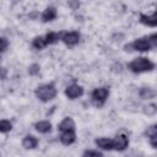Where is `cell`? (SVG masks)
Wrapping results in <instances>:
<instances>
[{
	"instance_id": "5",
	"label": "cell",
	"mask_w": 157,
	"mask_h": 157,
	"mask_svg": "<svg viewBox=\"0 0 157 157\" xmlns=\"http://www.w3.org/2000/svg\"><path fill=\"white\" fill-rule=\"evenodd\" d=\"M65 94L70 99H76V98L81 97L83 94V88H82V86H80L77 83H72V85H70V86L66 87Z\"/></svg>"
},
{
	"instance_id": "16",
	"label": "cell",
	"mask_w": 157,
	"mask_h": 157,
	"mask_svg": "<svg viewBox=\"0 0 157 157\" xmlns=\"http://www.w3.org/2000/svg\"><path fill=\"white\" fill-rule=\"evenodd\" d=\"M139 94H140V97L142 99H151V98H153L156 96V92L150 87H142L139 91Z\"/></svg>"
},
{
	"instance_id": "3",
	"label": "cell",
	"mask_w": 157,
	"mask_h": 157,
	"mask_svg": "<svg viewBox=\"0 0 157 157\" xmlns=\"http://www.w3.org/2000/svg\"><path fill=\"white\" fill-rule=\"evenodd\" d=\"M109 96V88L108 87H98L92 91V103L96 107H102L107 98Z\"/></svg>"
},
{
	"instance_id": "20",
	"label": "cell",
	"mask_w": 157,
	"mask_h": 157,
	"mask_svg": "<svg viewBox=\"0 0 157 157\" xmlns=\"http://www.w3.org/2000/svg\"><path fill=\"white\" fill-rule=\"evenodd\" d=\"M9 47V40L5 37H0V53L5 52Z\"/></svg>"
},
{
	"instance_id": "14",
	"label": "cell",
	"mask_w": 157,
	"mask_h": 157,
	"mask_svg": "<svg viewBox=\"0 0 157 157\" xmlns=\"http://www.w3.org/2000/svg\"><path fill=\"white\" fill-rule=\"evenodd\" d=\"M56 15H58L56 9L53 7V6H49V7H47V9L43 11V13H42V21H43V22L53 21V20L56 17Z\"/></svg>"
},
{
	"instance_id": "11",
	"label": "cell",
	"mask_w": 157,
	"mask_h": 157,
	"mask_svg": "<svg viewBox=\"0 0 157 157\" xmlns=\"http://www.w3.org/2000/svg\"><path fill=\"white\" fill-rule=\"evenodd\" d=\"M34 129L40 132V134H47V132H50L52 130V123L48 121V120H39L34 124Z\"/></svg>"
},
{
	"instance_id": "13",
	"label": "cell",
	"mask_w": 157,
	"mask_h": 157,
	"mask_svg": "<svg viewBox=\"0 0 157 157\" xmlns=\"http://www.w3.org/2000/svg\"><path fill=\"white\" fill-rule=\"evenodd\" d=\"M96 145L102 148V150H105V151H110L113 150V140L112 139H108V137H99V139H96Z\"/></svg>"
},
{
	"instance_id": "6",
	"label": "cell",
	"mask_w": 157,
	"mask_h": 157,
	"mask_svg": "<svg viewBox=\"0 0 157 157\" xmlns=\"http://www.w3.org/2000/svg\"><path fill=\"white\" fill-rule=\"evenodd\" d=\"M61 40L66 44V45H75L80 42V33L78 32H66L61 36Z\"/></svg>"
},
{
	"instance_id": "24",
	"label": "cell",
	"mask_w": 157,
	"mask_h": 157,
	"mask_svg": "<svg viewBox=\"0 0 157 157\" xmlns=\"http://www.w3.org/2000/svg\"><path fill=\"white\" fill-rule=\"evenodd\" d=\"M69 5L72 7V9H77L78 6H80V2H77L76 0H70V2H69Z\"/></svg>"
},
{
	"instance_id": "1",
	"label": "cell",
	"mask_w": 157,
	"mask_h": 157,
	"mask_svg": "<svg viewBox=\"0 0 157 157\" xmlns=\"http://www.w3.org/2000/svg\"><path fill=\"white\" fill-rule=\"evenodd\" d=\"M36 97L42 102H49L56 96V88L52 83H44L36 88Z\"/></svg>"
},
{
	"instance_id": "9",
	"label": "cell",
	"mask_w": 157,
	"mask_h": 157,
	"mask_svg": "<svg viewBox=\"0 0 157 157\" xmlns=\"http://www.w3.org/2000/svg\"><path fill=\"white\" fill-rule=\"evenodd\" d=\"M58 130L61 132V131H67V130H75V121L72 120V118L70 117H66L64 118L60 124L58 125Z\"/></svg>"
},
{
	"instance_id": "7",
	"label": "cell",
	"mask_w": 157,
	"mask_h": 157,
	"mask_svg": "<svg viewBox=\"0 0 157 157\" xmlns=\"http://www.w3.org/2000/svg\"><path fill=\"white\" fill-rule=\"evenodd\" d=\"M129 145V139L125 135H118L113 140V150L115 151H123L128 147Z\"/></svg>"
},
{
	"instance_id": "8",
	"label": "cell",
	"mask_w": 157,
	"mask_h": 157,
	"mask_svg": "<svg viewBox=\"0 0 157 157\" xmlns=\"http://www.w3.org/2000/svg\"><path fill=\"white\" fill-rule=\"evenodd\" d=\"M60 141L64 145H71L76 141V134L75 130H67V131H61L60 134Z\"/></svg>"
},
{
	"instance_id": "12",
	"label": "cell",
	"mask_w": 157,
	"mask_h": 157,
	"mask_svg": "<svg viewBox=\"0 0 157 157\" xmlns=\"http://www.w3.org/2000/svg\"><path fill=\"white\" fill-rule=\"evenodd\" d=\"M38 145V139L33 135H27L23 137L22 140V146L26 148V150H32V148H36Z\"/></svg>"
},
{
	"instance_id": "10",
	"label": "cell",
	"mask_w": 157,
	"mask_h": 157,
	"mask_svg": "<svg viewBox=\"0 0 157 157\" xmlns=\"http://www.w3.org/2000/svg\"><path fill=\"white\" fill-rule=\"evenodd\" d=\"M140 22L142 25L148 26V27H156V25H157L156 13H152V15H144V13H141L140 15Z\"/></svg>"
},
{
	"instance_id": "15",
	"label": "cell",
	"mask_w": 157,
	"mask_h": 157,
	"mask_svg": "<svg viewBox=\"0 0 157 157\" xmlns=\"http://www.w3.org/2000/svg\"><path fill=\"white\" fill-rule=\"evenodd\" d=\"M146 135H147V137L150 139L151 146H152L153 148H156V147H157V126H156V125L150 126V128L147 129V131H146Z\"/></svg>"
},
{
	"instance_id": "17",
	"label": "cell",
	"mask_w": 157,
	"mask_h": 157,
	"mask_svg": "<svg viewBox=\"0 0 157 157\" xmlns=\"http://www.w3.org/2000/svg\"><path fill=\"white\" fill-rule=\"evenodd\" d=\"M32 45H33V48H36V49H43L44 47H47V43H45V39H44V36L36 37V38L32 40Z\"/></svg>"
},
{
	"instance_id": "4",
	"label": "cell",
	"mask_w": 157,
	"mask_h": 157,
	"mask_svg": "<svg viewBox=\"0 0 157 157\" xmlns=\"http://www.w3.org/2000/svg\"><path fill=\"white\" fill-rule=\"evenodd\" d=\"M131 47H132V49H135L137 52H147L153 45L151 44V42H150L148 38H139V39H135L131 43Z\"/></svg>"
},
{
	"instance_id": "2",
	"label": "cell",
	"mask_w": 157,
	"mask_h": 157,
	"mask_svg": "<svg viewBox=\"0 0 157 157\" xmlns=\"http://www.w3.org/2000/svg\"><path fill=\"white\" fill-rule=\"evenodd\" d=\"M129 67L132 72L135 74H140V72H145V71H151L153 70L155 67V64L147 59V58H144V56H140V58H136L134 59L130 64H129Z\"/></svg>"
},
{
	"instance_id": "18",
	"label": "cell",
	"mask_w": 157,
	"mask_h": 157,
	"mask_svg": "<svg viewBox=\"0 0 157 157\" xmlns=\"http://www.w3.org/2000/svg\"><path fill=\"white\" fill-rule=\"evenodd\" d=\"M59 37H60V34H58V33H55V32H49V33H47V34L44 36V39H45L47 45L55 43V42L59 39Z\"/></svg>"
},
{
	"instance_id": "19",
	"label": "cell",
	"mask_w": 157,
	"mask_h": 157,
	"mask_svg": "<svg viewBox=\"0 0 157 157\" xmlns=\"http://www.w3.org/2000/svg\"><path fill=\"white\" fill-rule=\"evenodd\" d=\"M12 129V124L9 120H0V132H9Z\"/></svg>"
},
{
	"instance_id": "22",
	"label": "cell",
	"mask_w": 157,
	"mask_h": 157,
	"mask_svg": "<svg viewBox=\"0 0 157 157\" xmlns=\"http://www.w3.org/2000/svg\"><path fill=\"white\" fill-rule=\"evenodd\" d=\"M146 108H147V109H146V113H147V115H153V114L156 113V110H157V108H156V104H150V105H147Z\"/></svg>"
},
{
	"instance_id": "21",
	"label": "cell",
	"mask_w": 157,
	"mask_h": 157,
	"mask_svg": "<svg viewBox=\"0 0 157 157\" xmlns=\"http://www.w3.org/2000/svg\"><path fill=\"white\" fill-rule=\"evenodd\" d=\"M103 153L102 152H99V151H94V150H86L85 152H83V156H102Z\"/></svg>"
},
{
	"instance_id": "23",
	"label": "cell",
	"mask_w": 157,
	"mask_h": 157,
	"mask_svg": "<svg viewBox=\"0 0 157 157\" xmlns=\"http://www.w3.org/2000/svg\"><path fill=\"white\" fill-rule=\"evenodd\" d=\"M28 72H29L31 75H34V74L39 72V66H38L37 64H33V65H31V66L28 67Z\"/></svg>"
}]
</instances>
